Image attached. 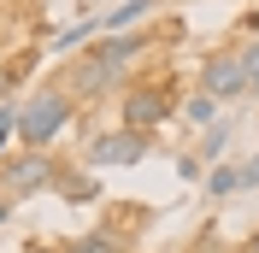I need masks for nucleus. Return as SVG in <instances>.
I'll list each match as a JSON object with an SVG mask.
<instances>
[{
  "label": "nucleus",
  "instance_id": "nucleus-16",
  "mask_svg": "<svg viewBox=\"0 0 259 253\" xmlns=\"http://www.w3.org/2000/svg\"><path fill=\"white\" fill-rule=\"evenodd\" d=\"M18 136V100H6V106H0V147L12 142Z\"/></svg>",
  "mask_w": 259,
  "mask_h": 253
},
{
  "label": "nucleus",
  "instance_id": "nucleus-6",
  "mask_svg": "<svg viewBox=\"0 0 259 253\" xmlns=\"http://www.w3.org/2000/svg\"><path fill=\"white\" fill-rule=\"evenodd\" d=\"M147 153H153V136H136V130H100L82 159H89L95 171H112V165H142Z\"/></svg>",
  "mask_w": 259,
  "mask_h": 253
},
{
  "label": "nucleus",
  "instance_id": "nucleus-18",
  "mask_svg": "<svg viewBox=\"0 0 259 253\" xmlns=\"http://www.w3.org/2000/svg\"><path fill=\"white\" fill-rule=\"evenodd\" d=\"M200 171H206V165H200V159H194V153H183V159H177V177H183V183H194V177H200Z\"/></svg>",
  "mask_w": 259,
  "mask_h": 253
},
{
  "label": "nucleus",
  "instance_id": "nucleus-21",
  "mask_svg": "<svg viewBox=\"0 0 259 253\" xmlns=\"http://www.w3.org/2000/svg\"><path fill=\"white\" fill-rule=\"evenodd\" d=\"M224 253H242V247H224Z\"/></svg>",
  "mask_w": 259,
  "mask_h": 253
},
{
  "label": "nucleus",
  "instance_id": "nucleus-4",
  "mask_svg": "<svg viewBox=\"0 0 259 253\" xmlns=\"http://www.w3.org/2000/svg\"><path fill=\"white\" fill-rule=\"evenodd\" d=\"M124 71H130V65L100 59L95 48H82V59L65 65V77H59V82H65V95H71V100H106L118 82H124Z\"/></svg>",
  "mask_w": 259,
  "mask_h": 253
},
{
  "label": "nucleus",
  "instance_id": "nucleus-9",
  "mask_svg": "<svg viewBox=\"0 0 259 253\" xmlns=\"http://www.w3.org/2000/svg\"><path fill=\"white\" fill-rule=\"evenodd\" d=\"M30 71H35V53H30V48L12 53V59H0V106H6L18 89H24V77H30Z\"/></svg>",
  "mask_w": 259,
  "mask_h": 253
},
{
  "label": "nucleus",
  "instance_id": "nucleus-7",
  "mask_svg": "<svg viewBox=\"0 0 259 253\" xmlns=\"http://www.w3.org/2000/svg\"><path fill=\"white\" fill-rule=\"evenodd\" d=\"M147 12H153V0H118L112 12H100V35H130V30H142Z\"/></svg>",
  "mask_w": 259,
  "mask_h": 253
},
{
  "label": "nucleus",
  "instance_id": "nucleus-19",
  "mask_svg": "<svg viewBox=\"0 0 259 253\" xmlns=\"http://www.w3.org/2000/svg\"><path fill=\"white\" fill-rule=\"evenodd\" d=\"M242 253H259V230H253V236H247V241H242Z\"/></svg>",
  "mask_w": 259,
  "mask_h": 253
},
{
  "label": "nucleus",
  "instance_id": "nucleus-10",
  "mask_svg": "<svg viewBox=\"0 0 259 253\" xmlns=\"http://www.w3.org/2000/svg\"><path fill=\"white\" fill-rule=\"evenodd\" d=\"M59 253H124V236H118V230H89V236L65 241Z\"/></svg>",
  "mask_w": 259,
  "mask_h": 253
},
{
  "label": "nucleus",
  "instance_id": "nucleus-14",
  "mask_svg": "<svg viewBox=\"0 0 259 253\" xmlns=\"http://www.w3.org/2000/svg\"><path fill=\"white\" fill-rule=\"evenodd\" d=\"M183 118H189V124H200V130H212V124H218V100L194 89V95L183 100Z\"/></svg>",
  "mask_w": 259,
  "mask_h": 253
},
{
  "label": "nucleus",
  "instance_id": "nucleus-5",
  "mask_svg": "<svg viewBox=\"0 0 259 253\" xmlns=\"http://www.w3.org/2000/svg\"><path fill=\"white\" fill-rule=\"evenodd\" d=\"M200 95H212L218 106L247 95V71H242V48H236V41H230V48H212L206 59H200Z\"/></svg>",
  "mask_w": 259,
  "mask_h": 253
},
{
  "label": "nucleus",
  "instance_id": "nucleus-17",
  "mask_svg": "<svg viewBox=\"0 0 259 253\" xmlns=\"http://www.w3.org/2000/svg\"><path fill=\"white\" fill-rule=\"evenodd\" d=\"M236 177H242V194H247V189H259V153L247 159V165H236Z\"/></svg>",
  "mask_w": 259,
  "mask_h": 253
},
{
  "label": "nucleus",
  "instance_id": "nucleus-11",
  "mask_svg": "<svg viewBox=\"0 0 259 253\" xmlns=\"http://www.w3.org/2000/svg\"><path fill=\"white\" fill-rule=\"evenodd\" d=\"M224 147H230V124H212L206 136H200V147H194V159H200V165H224Z\"/></svg>",
  "mask_w": 259,
  "mask_h": 253
},
{
  "label": "nucleus",
  "instance_id": "nucleus-12",
  "mask_svg": "<svg viewBox=\"0 0 259 253\" xmlns=\"http://www.w3.org/2000/svg\"><path fill=\"white\" fill-rule=\"evenodd\" d=\"M230 194H242L236 165H212V171H206V200H230Z\"/></svg>",
  "mask_w": 259,
  "mask_h": 253
},
{
  "label": "nucleus",
  "instance_id": "nucleus-8",
  "mask_svg": "<svg viewBox=\"0 0 259 253\" xmlns=\"http://www.w3.org/2000/svg\"><path fill=\"white\" fill-rule=\"evenodd\" d=\"M89 41H100V12H89V18H77V24H65L59 35H53V48L59 53H82Z\"/></svg>",
  "mask_w": 259,
  "mask_h": 253
},
{
  "label": "nucleus",
  "instance_id": "nucleus-1",
  "mask_svg": "<svg viewBox=\"0 0 259 253\" xmlns=\"http://www.w3.org/2000/svg\"><path fill=\"white\" fill-rule=\"evenodd\" d=\"M71 118H77V100L65 95V82H48V89H35L24 106H18V153H48L53 142H59L65 130H71Z\"/></svg>",
  "mask_w": 259,
  "mask_h": 253
},
{
  "label": "nucleus",
  "instance_id": "nucleus-2",
  "mask_svg": "<svg viewBox=\"0 0 259 253\" xmlns=\"http://www.w3.org/2000/svg\"><path fill=\"white\" fill-rule=\"evenodd\" d=\"M177 112H183V100H177V89H171V71H165V77H142V82H130L124 95H118V130L153 136V130H165Z\"/></svg>",
  "mask_w": 259,
  "mask_h": 253
},
{
  "label": "nucleus",
  "instance_id": "nucleus-15",
  "mask_svg": "<svg viewBox=\"0 0 259 253\" xmlns=\"http://www.w3.org/2000/svg\"><path fill=\"white\" fill-rule=\"evenodd\" d=\"M242 71H247V95H259V41H242Z\"/></svg>",
  "mask_w": 259,
  "mask_h": 253
},
{
  "label": "nucleus",
  "instance_id": "nucleus-3",
  "mask_svg": "<svg viewBox=\"0 0 259 253\" xmlns=\"http://www.w3.org/2000/svg\"><path fill=\"white\" fill-rule=\"evenodd\" d=\"M59 159L53 153H6L0 159V189L12 194V200H30V194H48L59 183Z\"/></svg>",
  "mask_w": 259,
  "mask_h": 253
},
{
  "label": "nucleus",
  "instance_id": "nucleus-20",
  "mask_svg": "<svg viewBox=\"0 0 259 253\" xmlns=\"http://www.w3.org/2000/svg\"><path fill=\"white\" fill-rule=\"evenodd\" d=\"M0 224H6V206H0Z\"/></svg>",
  "mask_w": 259,
  "mask_h": 253
},
{
  "label": "nucleus",
  "instance_id": "nucleus-13",
  "mask_svg": "<svg viewBox=\"0 0 259 253\" xmlns=\"http://www.w3.org/2000/svg\"><path fill=\"white\" fill-rule=\"evenodd\" d=\"M53 189H59L65 200H100V183H95V177H82V171H59Z\"/></svg>",
  "mask_w": 259,
  "mask_h": 253
}]
</instances>
